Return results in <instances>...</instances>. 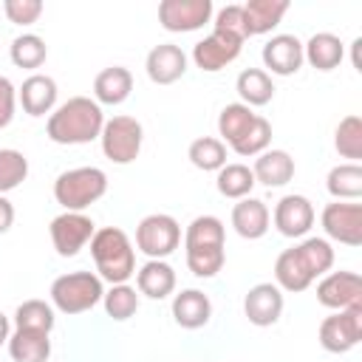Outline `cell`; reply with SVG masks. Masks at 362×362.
I'll list each match as a JSON object with an SVG mask.
<instances>
[{
  "mask_svg": "<svg viewBox=\"0 0 362 362\" xmlns=\"http://www.w3.org/2000/svg\"><path fill=\"white\" fill-rule=\"evenodd\" d=\"M105 127V113L90 96H71L54 107L45 122V136L54 144H88L99 139Z\"/></svg>",
  "mask_w": 362,
  "mask_h": 362,
  "instance_id": "1",
  "label": "cell"
},
{
  "mask_svg": "<svg viewBox=\"0 0 362 362\" xmlns=\"http://www.w3.org/2000/svg\"><path fill=\"white\" fill-rule=\"evenodd\" d=\"M90 257L96 263V274L110 286L127 283L136 274V249L124 229L102 226L90 238Z\"/></svg>",
  "mask_w": 362,
  "mask_h": 362,
  "instance_id": "2",
  "label": "cell"
},
{
  "mask_svg": "<svg viewBox=\"0 0 362 362\" xmlns=\"http://www.w3.org/2000/svg\"><path fill=\"white\" fill-rule=\"evenodd\" d=\"M107 192V173L99 167H74L57 175L54 201L62 212H85Z\"/></svg>",
  "mask_w": 362,
  "mask_h": 362,
  "instance_id": "3",
  "label": "cell"
},
{
  "mask_svg": "<svg viewBox=\"0 0 362 362\" xmlns=\"http://www.w3.org/2000/svg\"><path fill=\"white\" fill-rule=\"evenodd\" d=\"M48 294H51L54 311H62V314L74 317V314H85V311H90L93 305L102 303L105 283L96 272H68V274H59L51 283Z\"/></svg>",
  "mask_w": 362,
  "mask_h": 362,
  "instance_id": "4",
  "label": "cell"
},
{
  "mask_svg": "<svg viewBox=\"0 0 362 362\" xmlns=\"http://www.w3.org/2000/svg\"><path fill=\"white\" fill-rule=\"evenodd\" d=\"M141 141H144V127L139 119L133 116H113L105 119V127L99 133V144L105 158H110L113 164H133L141 153Z\"/></svg>",
  "mask_w": 362,
  "mask_h": 362,
  "instance_id": "5",
  "label": "cell"
},
{
  "mask_svg": "<svg viewBox=\"0 0 362 362\" xmlns=\"http://www.w3.org/2000/svg\"><path fill=\"white\" fill-rule=\"evenodd\" d=\"M181 246V223L167 212L144 215L136 226V249L147 260H164Z\"/></svg>",
  "mask_w": 362,
  "mask_h": 362,
  "instance_id": "6",
  "label": "cell"
},
{
  "mask_svg": "<svg viewBox=\"0 0 362 362\" xmlns=\"http://www.w3.org/2000/svg\"><path fill=\"white\" fill-rule=\"evenodd\" d=\"M317 339L328 354H348L351 348H356L362 339V305H351L328 314L320 322Z\"/></svg>",
  "mask_w": 362,
  "mask_h": 362,
  "instance_id": "7",
  "label": "cell"
},
{
  "mask_svg": "<svg viewBox=\"0 0 362 362\" xmlns=\"http://www.w3.org/2000/svg\"><path fill=\"white\" fill-rule=\"evenodd\" d=\"M325 240H337L342 246H362V204L356 201H331L320 215Z\"/></svg>",
  "mask_w": 362,
  "mask_h": 362,
  "instance_id": "8",
  "label": "cell"
},
{
  "mask_svg": "<svg viewBox=\"0 0 362 362\" xmlns=\"http://www.w3.org/2000/svg\"><path fill=\"white\" fill-rule=\"evenodd\" d=\"M215 14L212 0H161L158 23L170 34H189L204 28Z\"/></svg>",
  "mask_w": 362,
  "mask_h": 362,
  "instance_id": "9",
  "label": "cell"
},
{
  "mask_svg": "<svg viewBox=\"0 0 362 362\" xmlns=\"http://www.w3.org/2000/svg\"><path fill=\"white\" fill-rule=\"evenodd\" d=\"M93 232H96V223L85 212H59L48 226L51 243L59 257H76L90 243Z\"/></svg>",
  "mask_w": 362,
  "mask_h": 362,
  "instance_id": "10",
  "label": "cell"
},
{
  "mask_svg": "<svg viewBox=\"0 0 362 362\" xmlns=\"http://www.w3.org/2000/svg\"><path fill=\"white\" fill-rule=\"evenodd\" d=\"M240 51H243V40L240 37L212 28L209 37H204V40H198L192 45V62L204 74H218L221 68L232 65L240 57Z\"/></svg>",
  "mask_w": 362,
  "mask_h": 362,
  "instance_id": "11",
  "label": "cell"
},
{
  "mask_svg": "<svg viewBox=\"0 0 362 362\" xmlns=\"http://www.w3.org/2000/svg\"><path fill=\"white\" fill-rule=\"evenodd\" d=\"M317 303L331 311L362 305V277L348 269L322 274V280L317 283Z\"/></svg>",
  "mask_w": 362,
  "mask_h": 362,
  "instance_id": "12",
  "label": "cell"
},
{
  "mask_svg": "<svg viewBox=\"0 0 362 362\" xmlns=\"http://www.w3.org/2000/svg\"><path fill=\"white\" fill-rule=\"evenodd\" d=\"M314 204L300 195V192H288L283 195L277 204H274V212H272V221H274V229L283 235V238H305L314 226Z\"/></svg>",
  "mask_w": 362,
  "mask_h": 362,
  "instance_id": "13",
  "label": "cell"
},
{
  "mask_svg": "<svg viewBox=\"0 0 362 362\" xmlns=\"http://www.w3.org/2000/svg\"><path fill=\"white\" fill-rule=\"evenodd\" d=\"M263 68L269 76H291L303 68V42L294 34H274L272 40H266L263 51H260Z\"/></svg>",
  "mask_w": 362,
  "mask_h": 362,
  "instance_id": "14",
  "label": "cell"
},
{
  "mask_svg": "<svg viewBox=\"0 0 362 362\" xmlns=\"http://www.w3.org/2000/svg\"><path fill=\"white\" fill-rule=\"evenodd\" d=\"M283 314V291L274 283H255L243 297V317L257 325L269 328Z\"/></svg>",
  "mask_w": 362,
  "mask_h": 362,
  "instance_id": "15",
  "label": "cell"
},
{
  "mask_svg": "<svg viewBox=\"0 0 362 362\" xmlns=\"http://www.w3.org/2000/svg\"><path fill=\"white\" fill-rule=\"evenodd\" d=\"M187 54L181 45L175 42H161V45H153L147 51V59H144V71L150 76V82L156 85H173L178 82L184 74H187Z\"/></svg>",
  "mask_w": 362,
  "mask_h": 362,
  "instance_id": "16",
  "label": "cell"
},
{
  "mask_svg": "<svg viewBox=\"0 0 362 362\" xmlns=\"http://www.w3.org/2000/svg\"><path fill=\"white\" fill-rule=\"evenodd\" d=\"M57 82L48 74H31L23 79V85L17 88V105L23 107V113L28 116H51L57 107Z\"/></svg>",
  "mask_w": 362,
  "mask_h": 362,
  "instance_id": "17",
  "label": "cell"
},
{
  "mask_svg": "<svg viewBox=\"0 0 362 362\" xmlns=\"http://www.w3.org/2000/svg\"><path fill=\"white\" fill-rule=\"evenodd\" d=\"M173 320L187 331H198L212 320V300L201 288H181L173 297Z\"/></svg>",
  "mask_w": 362,
  "mask_h": 362,
  "instance_id": "18",
  "label": "cell"
},
{
  "mask_svg": "<svg viewBox=\"0 0 362 362\" xmlns=\"http://www.w3.org/2000/svg\"><path fill=\"white\" fill-rule=\"evenodd\" d=\"M269 223H272V212L260 198L246 195L232 206V229L246 240L263 238L269 232Z\"/></svg>",
  "mask_w": 362,
  "mask_h": 362,
  "instance_id": "19",
  "label": "cell"
},
{
  "mask_svg": "<svg viewBox=\"0 0 362 362\" xmlns=\"http://www.w3.org/2000/svg\"><path fill=\"white\" fill-rule=\"evenodd\" d=\"M252 175H255V184H263L269 189L286 187L294 178V158L286 150H263L260 156H255Z\"/></svg>",
  "mask_w": 362,
  "mask_h": 362,
  "instance_id": "20",
  "label": "cell"
},
{
  "mask_svg": "<svg viewBox=\"0 0 362 362\" xmlns=\"http://www.w3.org/2000/svg\"><path fill=\"white\" fill-rule=\"evenodd\" d=\"M130 93H133V74L124 65H110V68L99 71L93 79V99L99 107L102 105L116 107V105L127 102Z\"/></svg>",
  "mask_w": 362,
  "mask_h": 362,
  "instance_id": "21",
  "label": "cell"
},
{
  "mask_svg": "<svg viewBox=\"0 0 362 362\" xmlns=\"http://www.w3.org/2000/svg\"><path fill=\"white\" fill-rule=\"evenodd\" d=\"M303 59L317 71H334L345 59V45L331 31H317L303 42Z\"/></svg>",
  "mask_w": 362,
  "mask_h": 362,
  "instance_id": "22",
  "label": "cell"
},
{
  "mask_svg": "<svg viewBox=\"0 0 362 362\" xmlns=\"http://www.w3.org/2000/svg\"><path fill=\"white\" fill-rule=\"evenodd\" d=\"M136 291L150 300H164L175 291V269L167 260H147L136 272Z\"/></svg>",
  "mask_w": 362,
  "mask_h": 362,
  "instance_id": "23",
  "label": "cell"
},
{
  "mask_svg": "<svg viewBox=\"0 0 362 362\" xmlns=\"http://www.w3.org/2000/svg\"><path fill=\"white\" fill-rule=\"evenodd\" d=\"M6 345H8V356L14 362H48V356H51V334H45V331L14 328Z\"/></svg>",
  "mask_w": 362,
  "mask_h": 362,
  "instance_id": "24",
  "label": "cell"
},
{
  "mask_svg": "<svg viewBox=\"0 0 362 362\" xmlns=\"http://www.w3.org/2000/svg\"><path fill=\"white\" fill-rule=\"evenodd\" d=\"M288 0H246L243 3V17H246V34H269L277 28V23L286 17Z\"/></svg>",
  "mask_w": 362,
  "mask_h": 362,
  "instance_id": "25",
  "label": "cell"
},
{
  "mask_svg": "<svg viewBox=\"0 0 362 362\" xmlns=\"http://www.w3.org/2000/svg\"><path fill=\"white\" fill-rule=\"evenodd\" d=\"M291 249H294V255L300 257L303 269L311 274V280L328 274L331 266H334V246H331V240H325V238L305 235V238H303L300 243H294Z\"/></svg>",
  "mask_w": 362,
  "mask_h": 362,
  "instance_id": "26",
  "label": "cell"
},
{
  "mask_svg": "<svg viewBox=\"0 0 362 362\" xmlns=\"http://www.w3.org/2000/svg\"><path fill=\"white\" fill-rule=\"evenodd\" d=\"M235 90L246 107H263L274 99V82L263 68H243L235 79Z\"/></svg>",
  "mask_w": 362,
  "mask_h": 362,
  "instance_id": "27",
  "label": "cell"
},
{
  "mask_svg": "<svg viewBox=\"0 0 362 362\" xmlns=\"http://www.w3.org/2000/svg\"><path fill=\"white\" fill-rule=\"evenodd\" d=\"M325 189L334 201H359L362 198V167L359 164H337L325 175Z\"/></svg>",
  "mask_w": 362,
  "mask_h": 362,
  "instance_id": "28",
  "label": "cell"
},
{
  "mask_svg": "<svg viewBox=\"0 0 362 362\" xmlns=\"http://www.w3.org/2000/svg\"><path fill=\"white\" fill-rule=\"evenodd\" d=\"M215 187L223 198L229 201H240L246 195H252L255 189V175H252V167L249 164H240V161H232V164H223L215 175Z\"/></svg>",
  "mask_w": 362,
  "mask_h": 362,
  "instance_id": "29",
  "label": "cell"
},
{
  "mask_svg": "<svg viewBox=\"0 0 362 362\" xmlns=\"http://www.w3.org/2000/svg\"><path fill=\"white\" fill-rule=\"evenodd\" d=\"M311 283H314V280H311V274L303 269V263H300V257L294 255V249H283V252L277 255V260H274V286H277L280 291L297 294V291H305Z\"/></svg>",
  "mask_w": 362,
  "mask_h": 362,
  "instance_id": "30",
  "label": "cell"
},
{
  "mask_svg": "<svg viewBox=\"0 0 362 362\" xmlns=\"http://www.w3.org/2000/svg\"><path fill=\"white\" fill-rule=\"evenodd\" d=\"M226 229L218 215H198L187 223L184 229V249H198V246H223Z\"/></svg>",
  "mask_w": 362,
  "mask_h": 362,
  "instance_id": "31",
  "label": "cell"
},
{
  "mask_svg": "<svg viewBox=\"0 0 362 362\" xmlns=\"http://www.w3.org/2000/svg\"><path fill=\"white\" fill-rule=\"evenodd\" d=\"M255 119H257V113L252 107H246L243 102L223 105L221 113H218V136H221V141L223 144H235L252 127Z\"/></svg>",
  "mask_w": 362,
  "mask_h": 362,
  "instance_id": "32",
  "label": "cell"
},
{
  "mask_svg": "<svg viewBox=\"0 0 362 362\" xmlns=\"http://www.w3.org/2000/svg\"><path fill=\"white\" fill-rule=\"evenodd\" d=\"M187 158L195 170H204V173H218L223 164H226V144L215 136H198L189 150H187Z\"/></svg>",
  "mask_w": 362,
  "mask_h": 362,
  "instance_id": "33",
  "label": "cell"
},
{
  "mask_svg": "<svg viewBox=\"0 0 362 362\" xmlns=\"http://www.w3.org/2000/svg\"><path fill=\"white\" fill-rule=\"evenodd\" d=\"M57 325L54 305L45 300H23L14 308V328H28V331H45L51 334Z\"/></svg>",
  "mask_w": 362,
  "mask_h": 362,
  "instance_id": "34",
  "label": "cell"
},
{
  "mask_svg": "<svg viewBox=\"0 0 362 362\" xmlns=\"http://www.w3.org/2000/svg\"><path fill=\"white\" fill-rule=\"evenodd\" d=\"M8 57L17 68H25V71H37L45 57H48V45L40 34H20L11 40L8 45Z\"/></svg>",
  "mask_w": 362,
  "mask_h": 362,
  "instance_id": "35",
  "label": "cell"
},
{
  "mask_svg": "<svg viewBox=\"0 0 362 362\" xmlns=\"http://www.w3.org/2000/svg\"><path fill=\"white\" fill-rule=\"evenodd\" d=\"M102 305H105V314L110 320L124 322L139 311V291L130 283H116L102 294Z\"/></svg>",
  "mask_w": 362,
  "mask_h": 362,
  "instance_id": "36",
  "label": "cell"
},
{
  "mask_svg": "<svg viewBox=\"0 0 362 362\" xmlns=\"http://www.w3.org/2000/svg\"><path fill=\"white\" fill-rule=\"evenodd\" d=\"M334 147L342 158H348L351 164H359L362 158V119L356 113H348L337 130H334Z\"/></svg>",
  "mask_w": 362,
  "mask_h": 362,
  "instance_id": "37",
  "label": "cell"
},
{
  "mask_svg": "<svg viewBox=\"0 0 362 362\" xmlns=\"http://www.w3.org/2000/svg\"><path fill=\"white\" fill-rule=\"evenodd\" d=\"M269 144H272V124H269L266 116L257 113V119L252 122V127H249L235 144H229V147H232V153H238L240 158H255V156H260L263 150H269Z\"/></svg>",
  "mask_w": 362,
  "mask_h": 362,
  "instance_id": "38",
  "label": "cell"
},
{
  "mask_svg": "<svg viewBox=\"0 0 362 362\" xmlns=\"http://www.w3.org/2000/svg\"><path fill=\"white\" fill-rule=\"evenodd\" d=\"M28 178V158L14 147H0V195L17 189Z\"/></svg>",
  "mask_w": 362,
  "mask_h": 362,
  "instance_id": "39",
  "label": "cell"
},
{
  "mask_svg": "<svg viewBox=\"0 0 362 362\" xmlns=\"http://www.w3.org/2000/svg\"><path fill=\"white\" fill-rule=\"evenodd\" d=\"M184 252H187V269L201 280L215 277L226 263L223 246H198V249H184Z\"/></svg>",
  "mask_w": 362,
  "mask_h": 362,
  "instance_id": "40",
  "label": "cell"
},
{
  "mask_svg": "<svg viewBox=\"0 0 362 362\" xmlns=\"http://www.w3.org/2000/svg\"><path fill=\"white\" fill-rule=\"evenodd\" d=\"M212 28L226 31V34H235V37H240L243 42L249 40V34H246V17H243V6H238V3H229V6L218 8V11L212 14Z\"/></svg>",
  "mask_w": 362,
  "mask_h": 362,
  "instance_id": "41",
  "label": "cell"
},
{
  "mask_svg": "<svg viewBox=\"0 0 362 362\" xmlns=\"http://www.w3.org/2000/svg\"><path fill=\"white\" fill-rule=\"evenodd\" d=\"M42 8L40 0H3V14L14 25H34L42 17Z\"/></svg>",
  "mask_w": 362,
  "mask_h": 362,
  "instance_id": "42",
  "label": "cell"
},
{
  "mask_svg": "<svg viewBox=\"0 0 362 362\" xmlns=\"http://www.w3.org/2000/svg\"><path fill=\"white\" fill-rule=\"evenodd\" d=\"M17 113V88L11 85L8 76H0V130L14 122Z\"/></svg>",
  "mask_w": 362,
  "mask_h": 362,
  "instance_id": "43",
  "label": "cell"
},
{
  "mask_svg": "<svg viewBox=\"0 0 362 362\" xmlns=\"http://www.w3.org/2000/svg\"><path fill=\"white\" fill-rule=\"evenodd\" d=\"M11 226H14V204L6 195H0V235H6Z\"/></svg>",
  "mask_w": 362,
  "mask_h": 362,
  "instance_id": "44",
  "label": "cell"
},
{
  "mask_svg": "<svg viewBox=\"0 0 362 362\" xmlns=\"http://www.w3.org/2000/svg\"><path fill=\"white\" fill-rule=\"evenodd\" d=\"M351 65H354V71H362V37H356L351 42Z\"/></svg>",
  "mask_w": 362,
  "mask_h": 362,
  "instance_id": "45",
  "label": "cell"
},
{
  "mask_svg": "<svg viewBox=\"0 0 362 362\" xmlns=\"http://www.w3.org/2000/svg\"><path fill=\"white\" fill-rule=\"evenodd\" d=\"M8 337H11V322H8V317L0 311V345H6Z\"/></svg>",
  "mask_w": 362,
  "mask_h": 362,
  "instance_id": "46",
  "label": "cell"
}]
</instances>
